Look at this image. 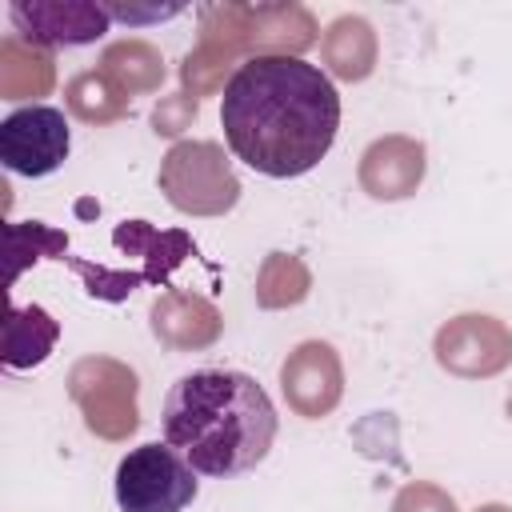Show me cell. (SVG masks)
I'll return each instance as SVG.
<instances>
[{
	"instance_id": "obj_2",
	"label": "cell",
	"mask_w": 512,
	"mask_h": 512,
	"mask_svg": "<svg viewBox=\"0 0 512 512\" xmlns=\"http://www.w3.org/2000/svg\"><path fill=\"white\" fill-rule=\"evenodd\" d=\"M164 444H172L200 476L232 480L256 468L276 440V408L268 392L232 368H200L180 376L164 400Z\"/></svg>"
},
{
	"instance_id": "obj_14",
	"label": "cell",
	"mask_w": 512,
	"mask_h": 512,
	"mask_svg": "<svg viewBox=\"0 0 512 512\" xmlns=\"http://www.w3.org/2000/svg\"><path fill=\"white\" fill-rule=\"evenodd\" d=\"M320 56L332 76L340 80H364L376 68V32L364 16H336L320 36Z\"/></svg>"
},
{
	"instance_id": "obj_18",
	"label": "cell",
	"mask_w": 512,
	"mask_h": 512,
	"mask_svg": "<svg viewBox=\"0 0 512 512\" xmlns=\"http://www.w3.org/2000/svg\"><path fill=\"white\" fill-rule=\"evenodd\" d=\"M64 104L84 124H112L128 116V96L104 76V72H80L64 88Z\"/></svg>"
},
{
	"instance_id": "obj_6",
	"label": "cell",
	"mask_w": 512,
	"mask_h": 512,
	"mask_svg": "<svg viewBox=\"0 0 512 512\" xmlns=\"http://www.w3.org/2000/svg\"><path fill=\"white\" fill-rule=\"evenodd\" d=\"M432 352L444 372L464 380H484L512 364V328L488 312H464L436 332Z\"/></svg>"
},
{
	"instance_id": "obj_9",
	"label": "cell",
	"mask_w": 512,
	"mask_h": 512,
	"mask_svg": "<svg viewBox=\"0 0 512 512\" xmlns=\"http://www.w3.org/2000/svg\"><path fill=\"white\" fill-rule=\"evenodd\" d=\"M280 388L296 416L320 420L344 396V364L328 340H304L280 364Z\"/></svg>"
},
{
	"instance_id": "obj_22",
	"label": "cell",
	"mask_w": 512,
	"mask_h": 512,
	"mask_svg": "<svg viewBox=\"0 0 512 512\" xmlns=\"http://www.w3.org/2000/svg\"><path fill=\"white\" fill-rule=\"evenodd\" d=\"M60 264H68L80 280H84V292L92 300H108V304H120L128 300L136 288H144V276L136 268H108V264H96V260H84V256H64Z\"/></svg>"
},
{
	"instance_id": "obj_24",
	"label": "cell",
	"mask_w": 512,
	"mask_h": 512,
	"mask_svg": "<svg viewBox=\"0 0 512 512\" xmlns=\"http://www.w3.org/2000/svg\"><path fill=\"white\" fill-rule=\"evenodd\" d=\"M392 512H460L456 500L440 488V484H428V480H412L396 492L392 500Z\"/></svg>"
},
{
	"instance_id": "obj_25",
	"label": "cell",
	"mask_w": 512,
	"mask_h": 512,
	"mask_svg": "<svg viewBox=\"0 0 512 512\" xmlns=\"http://www.w3.org/2000/svg\"><path fill=\"white\" fill-rule=\"evenodd\" d=\"M104 12L112 20H124V24H156V20H172L184 12V4H156V8H136V4H104Z\"/></svg>"
},
{
	"instance_id": "obj_20",
	"label": "cell",
	"mask_w": 512,
	"mask_h": 512,
	"mask_svg": "<svg viewBox=\"0 0 512 512\" xmlns=\"http://www.w3.org/2000/svg\"><path fill=\"white\" fill-rule=\"evenodd\" d=\"M308 288H312V276H308L304 260L288 256V252H272L256 272V304L260 308H292L308 296Z\"/></svg>"
},
{
	"instance_id": "obj_15",
	"label": "cell",
	"mask_w": 512,
	"mask_h": 512,
	"mask_svg": "<svg viewBox=\"0 0 512 512\" xmlns=\"http://www.w3.org/2000/svg\"><path fill=\"white\" fill-rule=\"evenodd\" d=\"M60 340V324L40 304H8L4 320V364L8 368H36L52 356Z\"/></svg>"
},
{
	"instance_id": "obj_12",
	"label": "cell",
	"mask_w": 512,
	"mask_h": 512,
	"mask_svg": "<svg viewBox=\"0 0 512 512\" xmlns=\"http://www.w3.org/2000/svg\"><path fill=\"white\" fill-rule=\"evenodd\" d=\"M112 244L116 252L140 260V272L152 288H172L168 276L196 252L184 228H152L148 220H120L112 232Z\"/></svg>"
},
{
	"instance_id": "obj_5",
	"label": "cell",
	"mask_w": 512,
	"mask_h": 512,
	"mask_svg": "<svg viewBox=\"0 0 512 512\" xmlns=\"http://www.w3.org/2000/svg\"><path fill=\"white\" fill-rule=\"evenodd\" d=\"M68 392L84 412V424L104 440H124L136 432V372L108 356H88L72 368Z\"/></svg>"
},
{
	"instance_id": "obj_17",
	"label": "cell",
	"mask_w": 512,
	"mask_h": 512,
	"mask_svg": "<svg viewBox=\"0 0 512 512\" xmlns=\"http://www.w3.org/2000/svg\"><path fill=\"white\" fill-rule=\"evenodd\" d=\"M52 88V56L44 48L24 44L20 36L0 40V92L4 100L44 96Z\"/></svg>"
},
{
	"instance_id": "obj_27",
	"label": "cell",
	"mask_w": 512,
	"mask_h": 512,
	"mask_svg": "<svg viewBox=\"0 0 512 512\" xmlns=\"http://www.w3.org/2000/svg\"><path fill=\"white\" fill-rule=\"evenodd\" d=\"M508 416H512V392H508Z\"/></svg>"
},
{
	"instance_id": "obj_26",
	"label": "cell",
	"mask_w": 512,
	"mask_h": 512,
	"mask_svg": "<svg viewBox=\"0 0 512 512\" xmlns=\"http://www.w3.org/2000/svg\"><path fill=\"white\" fill-rule=\"evenodd\" d=\"M476 512H512V508H508V504H480Z\"/></svg>"
},
{
	"instance_id": "obj_16",
	"label": "cell",
	"mask_w": 512,
	"mask_h": 512,
	"mask_svg": "<svg viewBox=\"0 0 512 512\" xmlns=\"http://www.w3.org/2000/svg\"><path fill=\"white\" fill-rule=\"evenodd\" d=\"M100 72L124 92H156L164 84V56L148 40H116L100 56Z\"/></svg>"
},
{
	"instance_id": "obj_10",
	"label": "cell",
	"mask_w": 512,
	"mask_h": 512,
	"mask_svg": "<svg viewBox=\"0 0 512 512\" xmlns=\"http://www.w3.org/2000/svg\"><path fill=\"white\" fill-rule=\"evenodd\" d=\"M152 336L172 348V352H200L212 348L224 332V316L212 300L184 292V288H164L152 300Z\"/></svg>"
},
{
	"instance_id": "obj_8",
	"label": "cell",
	"mask_w": 512,
	"mask_h": 512,
	"mask_svg": "<svg viewBox=\"0 0 512 512\" xmlns=\"http://www.w3.org/2000/svg\"><path fill=\"white\" fill-rule=\"evenodd\" d=\"M16 36L32 48H76L108 32L112 16L92 0H20L8 8Z\"/></svg>"
},
{
	"instance_id": "obj_3",
	"label": "cell",
	"mask_w": 512,
	"mask_h": 512,
	"mask_svg": "<svg viewBox=\"0 0 512 512\" xmlns=\"http://www.w3.org/2000/svg\"><path fill=\"white\" fill-rule=\"evenodd\" d=\"M156 184L164 200L184 216H224L240 200V180L216 140L172 144L160 160Z\"/></svg>"
},
{
	"instance_id": "obj_1",
	"label": "cell",
	"mask_w": 512,
	"mask_h": 512,
	"mask_svg": "<svg viewBox=\"0 0 512 512\" xmlns=\"http://www.w3.org/2000/svg\"><path fill=\"white\" fill-rule=\"evenodd\" d=\"M224 140L236 160L272 180L312 172L340 128V92L304 56H248L220 96Z\"/></svg>"
},
{
	"instance_id": "obj_19",
	"label": "cell",
	"mask_w": 512,
	"mask_h": 512,
	"mask_svg": "<svg viewBox=\"0 0 512 512\" xmlns=\"http://www.w3.org/2000/svg\"><path fill=\"white\" fill-rule=\"evenodd\" d=\"M8 292L20 280V272L36 260H64L68 256V232L48 228L44 220H24L8 224Z\"/></svg>"
},
{
	"instance_id": "obj_4",
	"label": "cell",
	"mask_w": 512,
	"mask_h": 512,
	"mask_svg": "<svg viewBox=\"0 0 512 512\" xmlns=\"http://www.w3.org/2000/svg\"><path fill=\"white\" fill-rule=\"evenodd\" d=\"M196 492V468L172 444H140L116 464L120 512H184Z\"/></svg>"
},
{
	"instance_id": "obj_11",
	"label": "cell",
	"mask_w": 512,
	"mask_h": 512,
	"mask_svg": "<svg viewBox=\"0 0 512 512\" xmlns=\"http://www.w3.org/2000/svg\"><path fill=\"white\" fill-rule=\"evenodd\" d=\"M424 144L412 136H380L360 156V188L372 200H404L424 180Z\"/></svg>"
},
{
	"instance_id": "obj_21",
	"label": "cell",
	"mask_w": 512,
	"mask_h": 512,
	"mask_svg": "<svg viewBox=\"0 0 512 512\" xmlns=\"http://www.w3.org/2000/svg\"><path fill=\"white\" fill-rule=\"evenodd\" d=\"M240 52L236 48H228L224 40H216V36H204L200 32V44L184 56V64H180V80H184V92L192 96V100H200V96H208V92H216L220 84H228L224 80V72L232 68V60H236Z\"/></svg>"
},
{
	"instance_id": "obj_7",
	"label": "cell",
	"mask_w": 512,
	"mask_h": 512,
	"mask_svg": "<svg viewBox=\"0 0 512 512\" xmlns=\"http://www.w3.org/2000/svg\"><path fill=\"white\" fill-rule=\"evenodd\" d=\"M68 120L52 104H28L0 120V160L20 176H48L68 160Z\"/></svg>"
},
{
	"instance_id": "obj_13",
	"label": "cell",
	"mask_w": 512,
	"mask_h": 512,
	"mask_svg": "<svg viewBox=\"0 0 512 512\" xmlns=\"http://www.w3.org/2000/svg\"><path fill=\"white\" fill-rule=\"evenodd\" d=\"M252 56H300L316 44V20L300 4H256L248 8Z\"/></svg>"
},
{
	"instance_id": "obj_23",
	"label": "cell",
	"mask_w": 512,
	"mask_h": 512,
	"mask_svg": "<svg viewBox=\"0 0 512 512\" xmlns=\"http://www.w3.org/2000/svg\"><path fill=\"white\" fill-rule=\"evenodd\" d=\"M196 116H200V100H192L188 92H176L152 108V128L156 136H180L184 128L196 124Z\"/></svg>"
}]
</instances>
